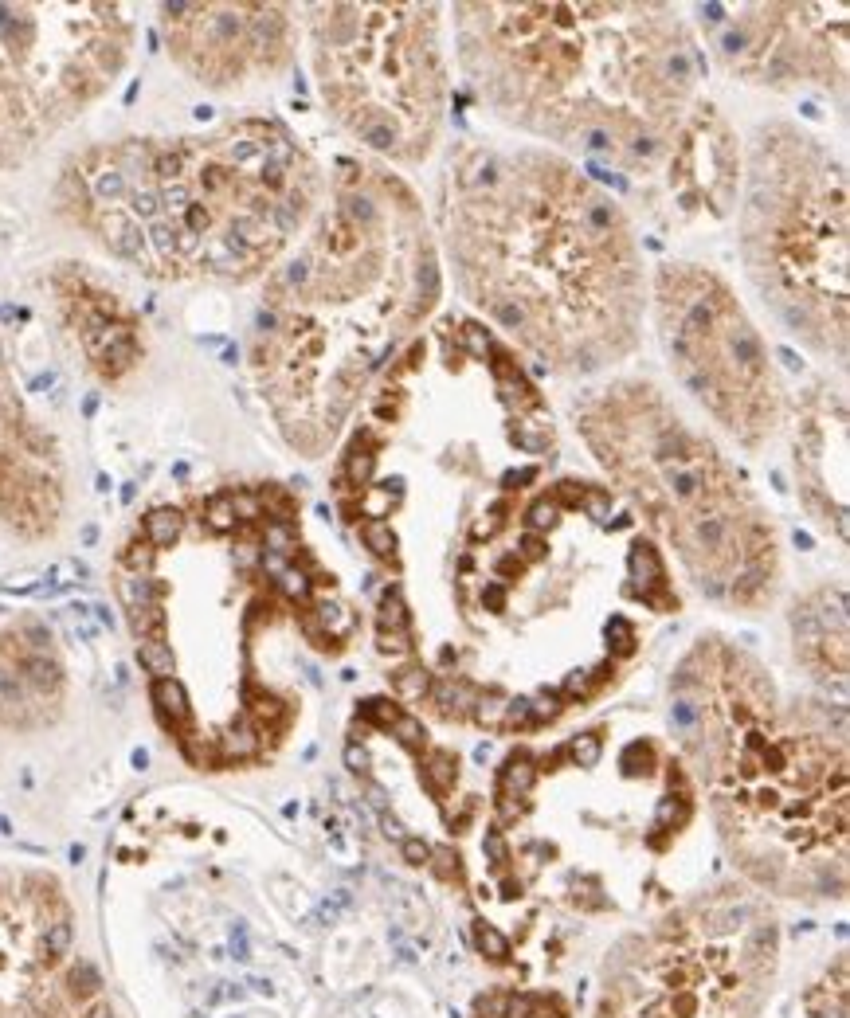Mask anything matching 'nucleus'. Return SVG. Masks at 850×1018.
<instances>
[{
    "instance_id": "f257e3e1",
    "label": "nucleus",
    "mask_w": 850,
    "mask_h": 1018,
    "mask_svg": "<svg viewBox=\"0 0 850 1018\" xmlns=\"http://www.w3.org/2000/svg\"><path fill=\"white\" fill-rule=\"evenodd\" d=\"M459 290L557 372H600L635 353L643 259L623 208L549 149L467 145L443 185Z\"/></svg>"
},
{
    "instance_id": "f03ea898",
    "label": "nucleus",
    "mask_w": 850,
    "mask_h": 1018,
    "mask_svg": "<svg viewBox=\"0 0 850 1018\" xmlns=\"http://www.w3.org/2000/svg\"><path fill=\"white\" fill-rule=\"evenodd\" d=\"M435 294L412 192L380 169H345L306 243L267 275L251 322V380L294 451L318 459L330 447Z\"/></svg>"
},
{
    "instance_id": "7ed1b4c3",
    "label": "nucleus",
    "mask_w": 850,
    "mask_h": 1018,
    "mask_svg": "<svg viewBox=\"0 0 850 1018\" xmlns=\"http://www.w3.org/2000/svg\"><path fill=\"white\" fill-rule=\"evenodd\" d=\"M322 196V169L283 122L236 118L91 145L63 165L55 208L145 278L239 286L275 271Z\"/></svg>"
},
{
    "instance_id": "20e7f679",
    "label": "nucleus",
    "mask_w": 850,
    "mask_h": 1018,
    "mask_svg": "<svg viewBox=\"0 0 850 1018\" xmlns=\"http://www.w3.org/2000/svg\"><path fill=\"white\" fill-rule=\"evenodd\" d=\"M455 36L502 122L627 177L659 173L702 79L670 4H459Z\"/></svg>"
},
{
    "instance_id": "39448f33",
    "label": "nucleus",
    "mask_w": 850,
    "mask_h": 1018,
    "mask_svg": "<svg viewBox=\"0 0 850 1018\" xmlns=\"http://www.w3.org/2000/svg\"><path fill=\"white\" fill-rule=\"evenodd\" d=\"M576 427L600 466L643 509L698 588L756 607L776 584V533L745 474L678 416L655 384L619 380L576 404Z\"/></svg>"
},
{
    "instance_id": "423d86ee",
    "label": "nucleus",
    "mask_w": 850,
    "mask_h": 1018,
    "mask_svg": "<svg viewBox=\"0 0 850 1018\" xmlns=\"http://www.w3.org/2000/svg\"><path fill=\"white\" fill-rule=\"evenodd\" d=\"M741 259L768 310L847 361V165L788 122L760 126L741 200Z\"/></svg>"
},
{
    "instance_id": "0eeeda50",
    "label": "nucleus",
    "mask_w": 850,
    "mask_h": 1018,
    "mask_svg": "<svg viewBox=\"0 0 850 1018\" xmlns=\"http://www.w3.org/2000/svg\"><path fill=\"white\" fill-rule=\"evenodd\" d=\"M310 55L330 114L380 157L420 165L443 126L435 4H314Z\"/></svg>"
},
{
    "instance_id": "6e6552de",
    "label": "nucleus",
    "mask_w": 850,
    "mask_h": 1018,
    "mask_svg": "<svg viewBox=\"0 0 850 1018\" xmlns=\"http://www.w3.org/2000/svg\"><path fill=\"white\" fill-rule=\"evenodd\" d=\"M130 51L134 16L122 4H0V173L95 106Z\"/></svg>"
},
{
    "instance_id": "1a4fd4ad",
    "label": "nucleus",
    "mask_w": 850,
    "mask_h": 1018,
    "mask_svg": "<svg viewBox=\"0 0 850 1018\" xmlns=\"http://www.w3.org/2000/svg\"><path fill=\"white\" fill-rule=\"evenodd\" d=\"M655 314L678 384L749 451L772 439L784 419V384L729 282L694 263H666L655 278Z\"/></svg>"
},
{
    "instance_id": "9d476101",
    "label": "nucleus",
    "mask_w": 850,
    "mask_h": 1018,
    "mask_svg": "<svg viewBox=\"0 0 850 1018\" xmlns=\"http://www.w3.org/2000/svg\"><path fill=\"white\" fill-rule=\"evenodd\" d=\"M0 1018H114L59 881L36 870H0Z\"/></svg>"
},
{
    "instance_id": "9b49d317",
    "label": "nucleus",
    "mask_w": 850,
    "mask_h": 1018,
    "mask_svg": "<svg viewBox=\"0 0 850 1018\" xmlns=\"http://www.w3.org/2000/svg\"><path fill=\"white\" fill-rule=\"evenodd\" d=\"M721 4L702 8L721 63L745 83L792 91L819 83L847 91V8L843 4Z\"/></svg>"
},
{
    "instance_id": "f8f14e48",
    "label": "nucleus",
    "mask_w": 850,
    "mask_h": 1018,
    "mask_svg": "<svg viewBox=\"0 0 850 1018\" xmlns=\"http://www.w3.org/2000/svg\"><path fill=\"white\" fill-rule=\"evenodd\" d=\"M286 4H161L173 63L208 91H236L290 67L298 24Z\"/></svg>"
},
{
    "instance_id": "ddd939ff",
    "label": "nucleus",
    "mask_w": 850,
    "mask_h": 1018,
    "mask_svg": "<svg viewBox=\"0 0 850 1018\" xmlns=\"http://www.w3.org/2000/svg\"><path fill=\"white\" fill-rule=\"evenodd\" d=\"M67 509V470L44 423L28 412L0 345V529L40 541Z\"/></svg>"
},
{
    "instance_id": "4468645a",
    "label": "nucleus",
    "mask_w": 850,
    "mask_h": 1018,
    "mask_svg": "<svg viewBox=\"0 0 850 1018\" xmlns=\"http://www.w3.org/2000/svg\"><path fill=\"white\" fill-rule=\"evenodd\" d=\"M51 302L59 310L63 329L79 345L87 369L102 384H118L142 365L145 337L138 314L122 302L118 290H110L87 267L59 263L51 271Z\"/></svg>"
},
{
    "instance_id": "2eb2a0df",
    "label": "nucleus",
    "mask_w": 850,
    "mask_h": 1018,
    "mask_svg": "<svg viewBox=\"0 0 850 1018\" xmlns=\"http://www.w3.org/2000/svg\"><path fill=\"white\" fill-rule=\"evenodd\" d=\"M655 177H662L678 220H721L733 212L741 188V153L733 130L709 102H694Z\"/></svg>"
},
{
    "instance_id": "dca6fc26",
    "label": "nucleus",
    "mask_w": 850,
    "mask_h": 1018,
    "mask_svg": "<svg viewBox=\"0 0 850 1018\" xmlns=\"http://www.w3.org/2000/svg\"><path fill=\"white\" fill-rule=\"evenodd\" d=\"M796 474L811 517L847 537V408L835 388H815V396L803 400Z\"/></svg>"
},
{
    "instance_id": "f3484780",
    "label": "nucleus",
    "mask_w": 850,
    "mask_h": 1018,
    "mask_svg": "<svg viewBox=\"0 0 850 1018\" xmlns=\"http://www.w3.org/2000/svg\"><path fill=\"white\" fill-rule=\"evenodd\" d=\"M63 686L67 678L48 627L16 623L0 631V729L32 733L55 721Z\"/></svg>"
},
{
    "instance_id": "a211bd4d",
    "label": "nucleus",
    "mask_w": 850,
    "mask_h": 1018,
    "mask_svg": "<svg viewBox=\"0 0 850 1018\" xmlns=\"http://www.w3.org/2000/svg\"><path fill=\"white\" fill-rule=\"evenodd\" d=\"M796 650L819 674H847V596L843 588H823L796 607Z\"/></svg>"
},
{
    "instance_id": "6ab92c4d",
    "label": "nucleus",
    "mask_w": 850,
    "mask_h": 1018,
    "mask_svg": "<svg viewBox=\"0 0 850 1018\" xmlns=\"http://www.w3.org/2000/svg\"><path fill=\"white\" fill-rule=\"evenodd\" d=\"M533 780H537L533 760L518 752V756H510L506 768H502V795H506V799H518V795H525V791L533 787Z\"/></svg>"
},
{
    "instance_id": "aec40b11",
    "label": "nucleus",
    "mask_w": 850,
    "mask_h": 1018,
    "mask_svg": "<svg viewBox=\"0 0 850 1018\" xmlns=\"http://www.w3.org/2000/svg\"><path fill=\"white\" fill-rule=\"evenodd\" d=\"M455 776H459V760L451 752H431L427 756V784H431L435 795H443L447 787L455 784Z\"/></svg>"
},
{
    "instance_id": "412c9836",
    "label": "nucleus",
    "mask_w": 850,
    "mask_h": 1018,
    "mask_svg": "<svg viewBox=\"0 0 850 1018\" xmlns=\"http://www.w3.org/2000/svg\"><path fill=\"white\" fill-rule=\"evenodd\" d=\"M474 944H478V952L490 956L494 964H506V960H510V940H506L494 925H486V921L474 925Z\"/></svg>"
},
{
    "instance_id": "4be33fe9",
    "label": "nucleus",
    "mask_w": 850,
    "mask_h": 1018,
    "mask_svg": "<svg viewBox=\"0 0 850 1018\" xmlns=\"http://www.w3.org/2000/svg\"><path fill=\"white\" fill-rule=\"evenodd\" d=\"M631 572H635V580H643V584H662V580H666L659 553H655L647 541L635 545V553H631Z\"/></svg>"
},
{
    "instance_id": "5701e85b",
    "label": "nucleus",
    "mask_w": 850,
    "mask_h": 1018,
    "mask_svg": "<svg viewBox=\"0 0 850 1018\" xmlns=\"http://www.w3.org/2000/svg\"><path fill=\"white\" fill-rule=\"evenodd\" d=\"M361 541L373 549L377 556H396V533H392V525L388 521H380V517H373V521H365L361 525Z\"/></svg>"
},
{
    "instance_id": "b1692460",
    "label": "nucleus",
    "mask_w": 850,
    "mask_h": 1018,
    "mask_svg": "<svg viewBox=\"0 0 850 1018\" xmlns=\"http://www.w3.org/2000/svg\"><path fill=\"white\" fill-rule=\"evenodd\" d=\"M506 697L502 694H482L474 701V717H478V725H486V729H502V717H506Z\"/></svg>"
},
{
    "instance_id": "393cba45",
    "label": "nucleus",
    "mask_w": 850,
    "mask_h": 1018,
    "mask_svg": "<svg viewBox=\"0 0 850 1018\" xmlns=\"http://www.w3.org/2000/svg\"><path fill=\"white\" fill-rule=\"evenodd\" d=\"M435 701H439V709H443L447 717H463V701H471V690H467L463 682H443V686L435 690Z\"/></svg>"
},
{
    "instance_id": "a878e982",
    "label": "nucleus",
    "mask_w": 850,
    "mask_h": 1018,
    "mask_svg": "<svg viewBox=\"0 0 850 1018\" xmlns=\"http://www.w3.org/2000/svg\"><path fill=\"white\" fill-rule=\"evenodd\" d=\"M392 686L400 697H424L427 694V674L420 666H404L400 674H392Z\"/></svg>"
},
{
    "instance_id": "bb28decb",
    "label": "nucleus",
    "mask_w": 850,
    "mask_h": 1018,
    "mask_svg": "<svg viewBox=\"0 0 850 1018\" xmlns=\"http://www.w3.org/2000/svg\"><path fill=\"white\" fill-rule=\"evenodd\" d=\"M380 627L384 631H408V611H404V600L396 592H388L384 603H380Z\"/></svg>"
},
{
    "instance_id": "cd10ccee",
    "label": "nucleus",
    "mask_w": 850,
    "mask_h": 1018,
    "mask_svg": "<svg viewBox=\"0 0 850 1018\" xmlns=\"http://www.w3.org/2000/svg\"><path fill=\"white\" fill-rule=\"evenodd\" d=\"M572 760L580 764V768H596V760H600V752H604V741L596 737V733H584V737H576L572 741Z\"/></svg>"
},
{
    "instance_id": "c85d7f7f",
    "label": "nucleus",
    "mask_w": 850,
    "mask_h": 1018,
    "mask_svg": "<svg viewBox=\"0 0 850 1018\" xmlns=\"http://www.w3.org/2000/svg\"><path fill=\"white\" fill-rule=\"evenodd\" d=\"M392 729H396V737L408 744V748H420V744H424V725H420L416 717H404V713H400V717L392 721Z\"/></svg>"
},
{
    "instance_id": "c756f323",
    "label": "nucleus",
    "mask_w": 850,
    "mask_h": 1018,
    "mask_svg": "<svg viewBox=\"0 0 850 1018\" xmlns=\"http://www.w3.org/2000/svg\"><path fill=\"white\" fill-rule=\"evenodd\" d=\"M404 862H412V866H424L427 858H431V846H427L424 838H404Z\"/></svg>"
},
{
    "instance_id": "7c9ffc66",
    "label": "nucleus",
    "mask_w": 850,
    "mask_h": 1018,
    "mask_svg": "<svg viewBox=\"0 0 850 1018\" xmlns=\"http://www.w3.org/2000/svg\"><path fill=\"white\" fill-rule=\"evenodd\" d=\"M365 717H369V721H377V725H392L400 713H396L388 701H365Z\"/></svg>"
},
{
    "instance_id": "2f4dec72",
    "label": "nucleus",
    "mask_w": 850,
    "mask_h": 1018,
    "mask_svg": "<svg viewBox=\"0 0 850 1018\" xmlns=\"http://www.w3.org/2000/svg\"><path fill=\"white\" fill-rule=\"evenodd\" d=\"M486 854H490L498 866H502V862H510V850H506V842H502V834L498 831L486 834Z\"/></svg>"
},
{
    "instance_id": "473e14b6",
    "label": "nucleus",
    "mask_w": 850,
    "mask_h": 1018,
    "mask_svg": "<svg viewBox=\"0 0 850 1018\" xmlns=\"http://www.w3.org/2000/svg\"><path fill=\"white\" fill-rule=\"evenodd\" d=\"M478 1011H482V1015L502 1018L506 1011H510V999H502V995H498V999H482V1003H478Z\"/></svg>"
},
{
    "instance_id": "72a5a7b5",
    "label": "nucleus",
    "mask_w": 850,
    "mask_h": 1018,
    "mask_svg": "<svg viewBox=\"0 0 850 1018\" xmlns=\"http://www.w3.org/2000/svg\"><path fill=\"white\" fill-rule=\"evenodd\" d=\"M345 764L353 768V772H365V764H369V756H365V748H357V744H349L345 748Z\"/></svg>"
}]
</instances>
